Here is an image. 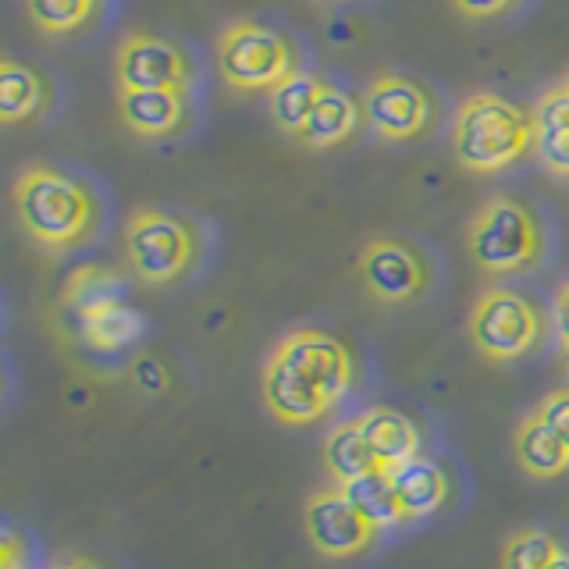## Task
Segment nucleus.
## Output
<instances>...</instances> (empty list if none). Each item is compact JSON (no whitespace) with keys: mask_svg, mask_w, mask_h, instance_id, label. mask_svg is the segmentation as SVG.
Masks as SVG:
<instances>
[{"mask_svg":"<svg viewBox=\"0 0 569 569\" xmlns=\"http://www.w3.org/2000/svg\"><path fill=\"white\" fill-rule=\"evenodd\" d=\"M356 381L352 352L342 338L320 328H296L267 352L260 391L278 423L307 427L328 417Z\"/></svg>","mask_w":569,"mask_h":569,"instance_id":"1","label":"nucleus"},{"mask_svg":"<svg viewBox=\"0 0 569 569\" xmlns=\"http://www.w3.org/2000/svg\"><path fill=\"white\" fill-rule=\"evenodd\" d=\"M26 545L18 541L14 530L0 533V569H26Z\"/></svg>","mask_w":569,"mask_h":569,"instance_id":"28","label":"nucleus"},{"mask_svg":"<svg viewBox=\"0 0 569 569\" xmlns=\"http://www.w3.org/2000/svg\"><path fill=\"white\" fill-rule=\"evenodd\" d=\"M435 118V100L427 93V86L385 71L378 76L363 93V121L373 129V136H381L385 142H406L417 139Z\"/></svg>","mask_w":569,"mask_h":569,"instance_id":"9","label":"nucleus"},{"mask_svg":"<svg viewBox=\"0 0 569 569\" xmlns=\"http://www.w3.org/2000/svg\"><path fill=\"white\" fill-rule=\"evenodd\" d=\"M86 346H93L100 352L107 349H121V346H132L136 338L142 335V317L129 307V302H114L100 313H89L79 320Z\"/></svg>","mask_w":569,"mask_h":569,"instance_id":"23","label":"nucleus"},{"mask_svg":"<svg viewBox=\"0 0 569 569\" xmlns=\"http://www.w3.org/2000/svg\"><path fill=\"white\" fill-rule=\"evenodd\" d=\"M50 107V79L40 68L18 58L0 61V121L22 124Z\"/></svg>","mask_w":569,"mask_h":569,"instance_id":"14","label":"nucleus"},{"mask_svg":"<svg viewBox=\"0 0 569 569\" xmlns=\"http://www.w3.org/2000/svg\"><path fill=\"white\" fill-rule=\"evenodd\" d=\"M218 71L236 93H271L274 86L299 71V53L284 32L253 22V18H236L218 36Z\"/></svg>","mask_w":569,"mask_h":569,"instance_id":"4","label":"nucleus"},{"mask_svg":"<svg viewBox=\"0 0 569 569\" xmlns=\"http://www.w3.org/2000/svg\"><path fill=\"white\" fill-rule=\"evenodd\" d=\"M452 150L467 171L495 174L533 150V118L498 93H473L456 111Z\"/></svg>","mask_w":569,"mask_h":569,"instance_id":"3","label":"nucleus"},{"mask_svg":"<svg viewBox=\"0 0 569 569\" xmlns=\"http://www.w3.org/2000/svg\"><path fill=\"white\" fill-rule=\"evenodd\" d=\"M512 456L523 467V473L538 477V480H556L569 470V449L556 438V431L533 413L520 420L512 435Z\"/></svg>","mask_w":569,"mask_h":569,"instance_id":"17","label":"nucleus"},{"mask_svg":"<svg viewBox=\"0 0 569 569\" xmlns=\"http://www.w3.org/2000/svg\"><path fill=\"white\" fill-rule=\"evenodd\" d=\"M100 0H26L29 22L47 36H68L93 22Z\"/></svg>","mask_w":569,"mask_h":569,"instance_id":"24","label":"nucleus"},{"mask_svg":"<svg viewBox=\"0 0 569 569\" xmlns=\"http://www.w3.org/2000/svg\"><path fill=\"white\" fill-rule=\"evenodd\" d=\"M551 320H556V331H559L562 349H569V281L556 292V307H551Z\"/></svg>","mask_w":569,"mask_h":569,"instance_id":"29","label":"nucleus"},{"mask_svg":"<svg viewBox=\"0 0 569 569\" xmlns=\"http://www.w3.org/2000/svg\"><path fill=\"white\" fill-rule=\"evenodd\" d=\"M302 527H307L313 551L325 559H352L367 551L373 538H378V530L356 512L342 488L313 491L307 498V506H302Z\"/></svg>","mask_w":569,"mask_h":569,"instance_id":"11","label":"nucleus"},{"mask_svg":"<svg viewBox=\"0 0 569 569\" xmlns=\"http://www.w3.org/2000/svg\"><path fill=\"white\" fill-rule=\"evenodd\" d=\"M121 292H124L121 274L107 271L100 263H86L79 271H71V278L64 281V307L82 320L89 313L114 307V302H124Z\"/></svg>","mask_w":569,"mask_h":569,"instance_id":"21","label":"nucleus"},{"mask_svg":"<svg viewBox=\"0 0 569 569\" xmlns=\"http://www.w3.org/2000/svg\"><path fill=\"white\" fill-rule=\"evenodd\" d=\"M467 249L485 274H516L541 257L545 236L538 218L512 196H491L473 213L467 231Z\"/></svg>","mask_w":569,"mask_h":569,"instance_id":"5","label":"nucleus"},{"mask_svg":"<svg viewBox=\"0 0 569 569\" xmlns=\"http://www.w3.org/2000/svg\"><path fill=\"white\" fill-rule=\"evenodd\" d=\"M360 420V431L370 445L373 459H378V470L391 473L399 470L402 462L417 459L420 456V431L417 423L409 420L399 409H388V406H370Z\"/></svg>","mask_w":569,"mask_h":569,"instance_id":"13","label":"nucleus"},{"mask_svg":"<svg viewBox=\"0 0 569 569\" xmlns=\"http://www.w3.org/2000/svg\"><path fill=\"white\" fill-rule=\"evenodd\" d=\"M325 462H328V473L335 477L338 488L352 485L367 473L378 470V459H373L370 445L360 431V420H346L338 423L335 431L325 438Z\"/></svg>","mask_w":569,"mask_h":569,"instance_id":"20","label":"nucleus"},{"mask_svg":"<svg viewBox=\"0 0 569 569\" xmlns=\"http://www.w3.org/2000/svg\"><path fill=\"white\" fill-rule=\"evenodd\" d=\"M360 278L378 302L402 307V302H413L427 289L431 271H427L420 249L402 239L378 236L360 249Z\"/></svg>","mask_w":569,"mask_h":569,"instance_id":"10","label":"nucleus"},{"mask_svg":"<svg viewBox=\"0 0 569 569\" xmlns=\"http://www.w3.org/2000/svg\"><path fill=\"white\" fill-rule=\"evenodd\" d=\"M391 485H396L406 520H427L449 502V477L427 456H417L402 462L399 470H391Z\"/></svg>","mask_w":569,"mask_h":569,"instance_id":"16","label":"nucleus"},{"mask_svg":"<svg viewBox=\"0 0 569 569\" xmlns=\"http://www.w3.org/2000/svg\"><path fill=\"white\" fill-rule=\"evenodd\" d=\"M562 551L566 548H562V541L556 538V533L538 530V527H523L506 541L502 569H548L562 556Z\"/></svg>","mask_w":569,"mask_h":569,"instance_id":"25","label":"nucleus"},{"mask_svg":"<svg viewBox=\"0 0 569 569\" xmlns=\"http://www.w3.org/2000/svg\"><path fill=\"white\" fill-rule=\"evenodd\" d=\"M11 203L22 231L47 253H68L89 242L100 224L93 189L53 164H26L18 171Z\"/></svg>","mask_w":569,"mask_h":569,"instance_id":"2","label":"nucleus"},{"mask_svg":"<svg viewBox=\"0 0 569 569\" xmlns=\"http://www.w3.org/2000/svg\"><path fill=\"white\" fill-rule=\"evenodd\" d=\"M559 89H562V97H566V100H569V76H566V79H562V82H559Z\"/></svg>","mask_w":569,"mask_h":569,"instance_id":"32","label":"nucleus"},{"mask_svg":"<svg viewBox=\"0 0 569 569\" xmlns=\"http://www.w3.org/2000/svg\"><path fill=\"white\" fill-rule=\"evenodd\" d=\"M533 153L551 174L569 178V100L559 86L545 89L533 103Z\"/></svg>","mask_w":569,"mask_h":569,"instance_id":"15","label":"nucleus"},{"mask_svg":"<svg viewBox=\"0 0 569 569\" xmlns=\"http://www.w3.org/2000/svg\"><path fill=\"white\" fill-rule=\"evenodd\" d=\"M470 338L473 346L495 363H512L527 356L541 338V313L523 296L495 284L477 296L470 310Z\"/></svg>","mask_w":569,"mask_h":569,"instance_id":"7","label":"nucleus"},{"mask_svg":"<svg viewBox=\"0 0 569 569\" xmlns=\"http://www.w3.org/2000/svg\"><path fill=\"white\" fill-rule=\"evenodd\" d=\"M325 89H328V82L325 79H317L313 71H292L289 79H284L281 86H274L271 89V118H274V124L284 132V136H292V139H299L302 136V129H307V121H310V114H313V107H317V100L325 97Z\"/></svg>","mask_w":569,"mask_h":569,"instance_id":"19","label":"nucleus"},{"mask_svg":"<svg viewBox=\"0 0 569 569\" xmlns=\"http://www.w3.org/2000/svg\"><path fill=\"white\" fill-rule=\"evenodd\" d=\"M342 491L356 506V512H360L373 530H388V527L409 523L406 512H402L399 495H396V485H391V473H385V470H373V473H367L360 480H352V485H346Z\"/></svg>","mask_w":569,"mask_h":569,"instance_id":"22","label":"nucleus"},{"mask_svg":"<svg viewBox=\"0 0 569 569\" xmlns=\"http://www.w3.org/2000/svg\"><path fill=\"white\" fill-rule=\"evenodd\" d=\"M548 569H569V551H562V556H559L556 562H551Z\"/></svg>","mask_w":569,"mask_h":569,"instance_id":"31","label":"nucleus"},{"mask_svg":"<svg viewBox=\"0 0 569 569\" xmlns=\"http://www.w3.org/2000/svg\"><path fill=\"white\" fill-rule=\"evenodd\" d=\"M562 370H566V378H569V349H566V356H562Z\"/></svg>","mask_w":569,"mask_h":569,"instance_id":"33","label":"nucleus"},{"mask_svg":"<svg viewBox=\"0 0 569 569\" xmlns=\"http://www.w3.org/2000/svg\"><path fill=\"white\" fill-rule=\"evenodd\" d=\"M456 11L459 14H467V18H495V14H506L509 8H516L520 0H452Z\"/></svg>","mask_w":569,"mask_h":569,"instance_id":"27","label":"nucleus"},{"mask_svg":"<svg viewBox=\"0 0 569 569\" xmlns=\"http://www.w3.org/2000/svg\"><path fill=\"white\" fill-rule=\"evenodd\" d=\"M53 569H111L103 559H97V556H68L64 562H58Z\"/></svg>","mask_w":569,"mask_h":569,"instance_id":"30","label":"nucleus"},{"mask_svg":"<svg viewBox=\"0 0 569 569\" xmlns=\"http://www.w3.org/2000/svg\"><path fill=\"white\" fill-rule=\"evenodd\" d=\"M118 118L139 139H168L186 124L189 114V89H114Z\"/></svg>","mask_w":569,"mask_h":569,"instance_id":"12","label":"nucleus"},{"mask_svg":"<svg viewBox=\"0 0 569 569\" xmlns=\"http://www.w3.org/2000/svg\"><path fill=\"white\" fill-rule=\"evenodd\" d=\"M360 118H363V103H356L346 89L328 86L325 97L317 100L299 142H302V147H310V150H331V147L346 142L356 132Z\"/></svg>","mask_w":569,"mask_h":569,"instance_id":"18","label":"nucleus"},{"mask_svg":"<svg viewBox=\"0 0 569 569\" xmlns=\"http://www.w3.org/2000/svg\"><path fill=\"white\" fill-rule=\"evenodd\" d=\"M189 53L157 32H124L114 50V89H189Z\"/></svg>","mask_w":569,"mask_h":569,"instance_id":"8","label":"nucleus"},{"mask_svg":"<svg viewBox=\"0 0 569 569\" xmlns=\"http://www.w3.org/2000/svg\"><path fill=\"white\" fill-rule=\"evenodd\" d=\"M124 253L147 284L182 278L196 260V231L168 210L139 207L124 221Z\"/></svg>","mask_w":569,"mask_h":569,"instance_id":"6","label":"nucleus"},{"mask_svg":"<svg viewBox=\"0 0 569 569\" xmlns=\"http://www.w3.org/2000/svg\"><path fill=\"white\" fill-rule=\"evenodd\" d=\"M533 413H538L551 427V431H556V438L569 449V388L548 391V396L533 406Z\"/></svg>","mask_w":569,"mask_h":569,"instance_id":"26","label":"nucleus"}]
</instances>
